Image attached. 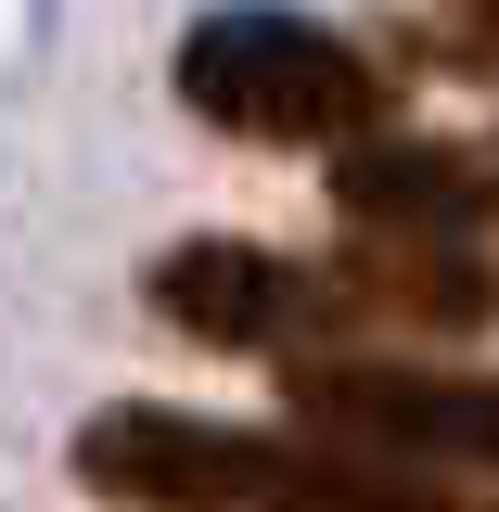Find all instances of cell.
<instances>
[{
    "instance_id": "5b68a950",
    "label": "cell",
    "mask_w": 499,
    "mask_h": 512,
    "mask_svg": "<svg viewBox=\"0 0 499 512\" xmlns=\"http://www.w3.org/2000/svg\"><path fill=\"white\" fill-rule=\"evenodd\" d=\"M333 205H346L359 231L461 244V231H487V205H499V167L448 154V141H346V167H333Z\"/></svg>"
},
{
    "instance_id": "6da1fadb",
    "label": "cell",
    "mask_w": 499,
    "mask_h": 512,
    "mask_svg": "<svg viewBox=\"0 0 499 512\" xmlns=\"http://www.w3.org/2000/svg\"><path fill=\"white\" fill-rule=\"evenodd\" d=\"M77 487L128 512H474L436 474L346 436H256L205 410H103L77 423Z\"/></svg>"
},
{
    "instance_id": "277c9868",
    "label": "cell",
    "mask_w": 499,
    "mask_h": 512,
    "mask_svg": "<svg viewBox=\"0 0 499 512\" xmlns=\"http://www.w3.org/2000/svg\"><path fill=\"white\" fill-rule=\"evenodd\" d=\"M154 308L180 320L192 346H295L308 320H333L346 295L320 282V269H295V256H269V244H180V256H154Z\"/></svg>"
},
{
    "instance_id": "7a4b0ae2",
    "label": "cell",
    "mask_w": 499,
    "mask_h": 512,
    "mask_svg": "<svg viewBox=\"0 0 499 512\" xmlns=\"http://www.w3.org/2000/svg\"><path fill=\"white\" fill-rule=\"evenodd\" d=\"M180 103L231 141H359L384 116V77L359 39H333L320 13H269V0H231L180 39Z\"/></svg>"
},
{
    "instance_id": "8992f818",
    "label": "cell",
    "mask_w": 499,
    "mask_h": 512,
    "mask_svg": "<svg viewBox=\"0 0 499 512\" xmlns=\"http://www.w3.org/2000/svg\"><path fill=\"white\" fill-rule=\"evenodd\" d=\"M436 26H448V39H436L448 64H499V0H448Z\"/></svg>"
},
{
    "instance_id": "3957f363",
    "label": "cell",
    "mask_w": 499,
    "mask_h": 512,
    "mask_svg": "<svg viewBox=\"0 0 499 512\" xmlns=\"http://www.w3.org/2000/svg\"><path fill=\"white\" fill-rule=\"evenodd\" d=\"M295 423L384 461H487L499 474V372H410V359H308Z\"/></svg>"
}]
</instances>
